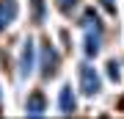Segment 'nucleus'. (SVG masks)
<instances>
[{"label": "nucleus", "instance_id": "nucleus-1", "mask_svg": "<svg viewBox=\"0 0 124 119\" xmlns=\"http://www.w3.org/2000/svg\"><path fill=\"white\" fill-rule=\"evenodd\" d=\"M99 89H102V80L97 75V69L94 66H83L80 69V92L85 97H94V94H99Z\"/></svg>", "mask_w": 124, "mask_h": 119}, {"label": "nucleus", "instance_id": "nucleus-2", "mask_svg": "<svg viewBox=\"0 0 124 119\" xmlns=\"http://www.w3.org/2000/svg\"><path fill=\"white\" fill-rule=\"evenodd\" d=\"M58 64H61L58 53L53 50L50 42H44V47H41V78H53L58 72Z\"/></svg>", "mask_w": 124, "mask_h": 119}, {"label": "nucleus", "instance_id": "nucleus-3", "mask_svg": "<svg viewBox=\"0 0 124 119\" xmlns=\"http://www.w3.org/2000/svg\"><path fill=\"white\" fill-rule=\"evenodd\" d=\"M17 17V0H0V31H6V25H11Z\"/></svg>", "mask_w": 124, "mask_h": 119}, {"label": "nucleus", "instance_id": "nucleus-4", "mask_svg": "<svg viewBox=\"0 0 124 119\" xmlns=\"http://www.w3.org/2000/svg\"><path fill=\"white\" fill-rule=\"evenodd\" d=\"M31 69H33V39H28L25 47H22V58H19V75L28 78Z\"/></svg>", "mask_w": 124, "mask_h": 119}, {"label": "nucleus", "instance_id": "nucleus-5", "mask_svg": "<svg viewBox=\"0 0 124 119\" xmlns=\"http://www.w3.org/2000/svg\"><path fill=\"white\" fill-rule=\"evenodd\" d=\"M58 108H61V114H72V111H75V92H72V86L61 89V102H58Z\"/></svg>", "mask_w": 124, "mask_h": 119}, {"label": "nucleus", "instance_id": "nucleus-6", "mask_svg": "<svg viewBox=\"0 0 124 119\" xmlns=\"http://www.w3.org/2000/svg\"><path fill=\"white\" fill-rule=\"evenodd\" d=\"M83 28H85V33H102V25H99V19H97V14H94L91 9L83 14Z\"/></svg>", "mask_w": 124, "mask_h": 119}, {"label": "nucleus", "instance_id": "nucleus-7", "mask_svg": "<svg viewBox=\"0 0 124 119\" xmlns=\"http://www.w3.org/2000/svg\"><path fill=\"white\" fill-rule=\"evenodd\" d=\"M99 53V33H85V55L94 58Z\"/></svg>", "mask_w": 124, "mask_h": 119}, {"label": "nucleus", "instance_id": "nucleus-8", "mask_svg": "<svg viewBox=\"0 0 124 119\" xmlns=\"http://www.w3.org/2000/svg\"><path fill=\"white\" fill-rule=\"evenodd\" d=\"M44 105H47V100H44V97H41V94H39V92H36V94H33V97H31V100H28V111H33V114H39V111H44Z\"/></svg>", "mask_w": 124, "mask_h": 119}, {"label": "nucleus", "instance_id": "nucleus-9", "mask_svg": "<svg viewBox=\"0 0 124 119\" xmlns=\"http://www.w3.org/2000/svg\"><path fill=\"white\" fill-rule=\"evenodd\" d=\"M108 78H110L113 83H119V80H121V75H119V64H116V61H108Z\"/></svg>", "mask_w": 124, "mask_h": 119}, {"label": "nucleus", "instance_id": "nucleus-10", "mask_svg": "<svg viewBox=\"0 0 124 119\" xmlns=\"http://www.w3.org/2000/svg\"><path fill=\"white\" fill-rule=\"evenodd\" d=\"M55 3H58V9H61L63 14H69V11H72V6H75L77 0H55Z\"/></svg>", "mask_w": 124, "mask_h": 119}, {"label": "nucleus", "instance_id": "nucleus-11", "mask_svg": "<svg viewBox=\"0 0 124 119\" xmlns=\"http://www.w3.org/2000/svg\"><path fill=\"white\" fill-rule=\"evenodd\" d=\"M33 6H36V9H33L36 19H41V17H44V0H33Z\"/></svg>", "mask_w": 124, "mask_h": 119}, {"label": "nucleus", "instance_id": "nucleus-12", "mask_svg": "<svg viewBox=\"0 0 124 119\" xmlns=\"http://www.w3.org/2000/svg\"><path fill=\"white\" fill-rule=\"evenodd\" d=\"M99 3L105 6V11H108V14H116V3H113V0H99Z\"/></svg>", "mask_w": 124, "mask_h": 119}]
</instances>
